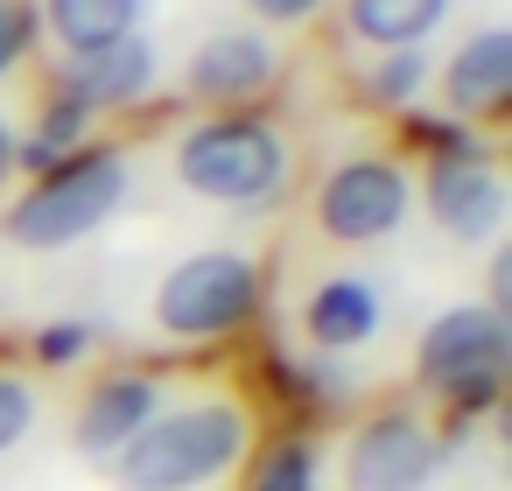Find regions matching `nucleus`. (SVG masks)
<instances>
[{"instance_id": "0eeeda50", "label": "nucleus", "mask_w": 512, "mask_h": 491, "mask_svg": "<svg viewBox=\"0 0 512 491\" xmlns=\"http://www.w3.org/2000/svg\"><path fill=\"white\" fill-rule=\"evenodd\" d=\"M414 218V162L386 155V148H358V155H337L316 190H309V225L323 246H344V253H365V246H386L400 239Z\"/></svg>"}, {"instance_id": "dca6fc26", "label": "nucleus", "mask_w": 512, "mask_h": 491, "mask_svg": "<svg viewBox=\"0 0 512 491\" xmlns=\"http://www.w3.org/2000/svg\"><path fill=\"white\" fill-rule=\"evenodd\" d=\"M428 71H435L428 50H372V57L358 64V92H365L379 113H414V106L428 99Z\"/></svg>"}, {"instance_id": "39448f33", "label": "nucleus", "mask_w": 512, "mask_h": 491, "mask_svg": "<svg viewBox=\"0 0 512 491\" xmlns=\"http://www.w3.org/2000/svg\"><path fill=\"white\" fill-rule=\"evenodd\" d=\"M505 365H512V316L484 295L442 302L421 330H414V393H428L449 414H484L505 393Z\"/></svg>"}, {"instance_id": "7ed1b4c3", "label": "nucleus", "mask_w": 512, "mask_h": 491, "mask_svg": "<svg viewBox=\"0 0 512 491\" xmlns=\"http://www.w3.org/2000/svg\"><path fill=\"white\" fill-rule=\"evenodd\" d=\"M141 197V155L120 141H85L78 155L29 169V183L0 211V246L29 260H64L92 246L113 218H127Z\"/></svg>"}, {"instance_id": "20e7f679", "label": "nucleus", "mask_w": 512, "mask_h": 491, "mask_svg": "<svg viewBox=\"0 0 512 491\" xmlns=\"http://www.w3.org/2000/svg\"><path fill=\"white\" fill-rule=\"evenodd\" d=\"M260 309H267V260L253 246H197L162 267L148 295V330L176 351H211L246 337Z\"/></svg>"}, {"instance_id": "f3484780", "label": "nucleus", "mask_w": 512, "mask_h": 491, "mask_svg": "<svg viewBox=\"0 0 512 491\" xmlns=\"http://www.w3.org/2000/svg\"><path fill=\"white\" fill-rule=\"evenodd\" d=\"M239 477L246 491H323V456L309 435H281V442H260Z\"/></svg>"}, {"instance_id": "412c9836", "label": "nucleus", "mask_w": 512, "mask_h": 491, "mask_svg": "<svg viewBox=\"0 0 512 491\" xmlns=\"http://www.w3.org/2000/svg\"><path fill=\"white\" fill-rule=\"evenodd\" d=\"M85 344H92V330H85V323H50V330L36 337V358H43V365H78V358H85Z\"/></svg>"}, {"instance_id": "ddd939ff", "label": "nucleus", "mask_w": 512, "mask_h": 491, "mask_svg": "<svg viewBox=\"0 0 512 491\" xmlns=\"http://www.w3.org/2000/svg\"><path fill=\"white\" fill-rule=\"evenodd\" d=\"M386 323H393L386 281L365 267H323L295 302V330L316 358H358L386 337Z\"/></svg>"}, {"instance_id": "4468645a", "label": "nucleus", "mask_w": 512, "mask_h": 491, "mask_svg": "<svg viewBox=\"0 0 512 491\" xmlns=\"http://www.w3.org/2000/svg\"><path fill=\"white\" fill-rule=\"evenodd\" d=\"M155 0H29V22H36V50L57 57H85L106 43H127L148 29Z\"/></svg>"}, {"instance_id": "2eb2a0df", "label": "nucleus", "mask_w": 512, "mask_h": 491, "mask_svg": "<svg viewBox=\"0 0 512 491\" xmlns=\"http://www.w3.org/2000/svg\"><path fill=\"white\" fill-rule=\"evenodd\" d=\"M337 8V29L351 50H428L449 15H456V0H330Z\"/></svg>"}, {"instance_id": "9b49d317", "label": "nucleus", "mask_w": 512, "mask_h": 491, "mask_svg": "<svg viewBox=\"0 0 512 491\" xmlns=\"http://www.w3.org/2000/svg\"><path fill=\"white\" fill-rule=\"evenodd\" d=\"M512 99V29L505 22H477L456 36V50L428 71V99L442 127L470 134V127H491Z\"/></svg>"}, {"instance_id": "f8f14e48", "label": "nucleus", "mask_w": 512, "mask_h": 491, "mask_svg": "<svg viewBox=\"0 0 512 491\" xmlns=\"http://www.w3.org/2000/svg\"><path fill=\"white\" fill-rule=\"evenodd\" d=\"M169 85V57L162 43L141 29L127 43H106V50H85V57H57V99H71L85 120H113V113H141L155 106Z\"/></svg>"}, {"instance_id": "1a4fd4ad", "label": "nucleus", "mask_w": 512, "mask_h": 491, "mask_svg": "<svg viewBox=\"0 0 512 491\" xmlns=\"http://www.w3.org/2000/svg\"><path fill=\"white\" fill-rule=\"evenodd\" d=\"M288 78V43L253 29V22H218L183 50L176 92L190 113H239V106H267Z\"/></svg>"}, {"instance_id": "6e6552de", "label": "nucleus", "mask_w": 512, "mask_h": 491, "mask_svg": "<svg viewBox=\"0 0 512 491\" xmlns=\"http://www.w3.org/2000/svg\"><path fill=\"white\" fill-rule=\"evenodd\" d=\"M449 463V428L421 400L358 414L337 442V491H428Z\"/></svg>"}, {"instance_id": "a211bd4d", "label": "nucleus", "mask_w": 512, "mask_h": 491, "mask_svg": "<svg viewBox=\"0 0 512 491\" xmlns=\"http://www.w3.org/2000/svg\"><path fill=\"white\" fill-rule=\"evenodd\" d=\"M43 421V379L29 365H0V456H15Z\"/></svg>"}, {"instance_id": "aec40b11", "label": "nucleus", "mask_w": 512, "mask_h": 491, "mask_svg": "<svg viewBox=\"0 0 512 491\" xmlns=\"http://www.w3.org/2000/svg\"><path fill=\"white\" fill-rule=\"evenodd\" d=\"M323 15H330V0H239V22H253L267 36H295V29L323 22Z\"/></svg>"}, {"instance_id": "f03ea898", "label": "nucleus", "mask_w": 512, "mask_h": 491, "mask_svg": "<svg viewBox=\"0 0 512 491\" xmlns=\"http://www.w3.org/2000/svg\"><path fill=\"white\" fill-rule=\"evenodd\" d=\"M169 183L225 218H274L302 183V148L267 106L190 113V127L162 155Z\"/></svg>"}, {"instance_id": "6ab92c4d", "label": "nucleus", "mask_w": 512, "mask_h": 491, "mask_svg": "<svg viewBox=\"0 0 512 491\" xmlns=\"http://www.w3.org/2000/svg\"><path fill=\"white\" fill-rule=\"evenodd\" d=\"M36 57V22H29V0H0V85H15Z\"/></svg>"}, {"instance_id": "9d476101", "label": "nucleus", "mask_w": 512, "mask_h": 491, "mask_svg": "<svg viewBox=\"0 0 512 491\" xmlns=\"http://www.w3.org/2000/svg\"><path fill=\"white\" fill-rule=\"evenodd\" d=\"M169 393H176L169 365H106V372H92L71 400V449L92 470H113V456L162 414Z\"/></svg>"}, {"instance_id": "423d86ee", "label": "nucleus", "mask_w": 512, "mask_h": 491, "mask_svg": "<svg viewBox=\"0 0 512 491\" xmlns=\"http://www.w3.org/2000/svg\"><path fill=\"white\" fill-rule=\"evenodd\" d=\"M414 204L428 211V225L456 253H491L505 239V218H512V183H505V162L484 141L449 127L428 148V162L414 169Z\"/></svg>"}, {"instance_id": "f257e3e1", "label": "nucleus", "mask_w": 512, "mask_h": 491, "mask_svg": "<svg viewBox=\"0 0 512 491\" xmlns=\"http://www.w3.org/2000/svg\"><path fill=\"white\" fill-rule=\"evenodd\" d=\"M260 449V414L239 386H183L162 400V414L113 456L120 491H218L232 484Z\"/></svg>"}, {"instance_id": "4be33fe9", "label": "nucleus", "mask_w": 512, "mask_h": 491, "mask_svg": "<svg viewBox=\"0 0 512 491\" xmlns=\"http://www.w3.org/2000/svg\"><path fill=\"white\" fill-rule=\"evenodd\" d=\"M15 176H22V120L0 106V190H8Z\"/></svg>"}]
</instances>
